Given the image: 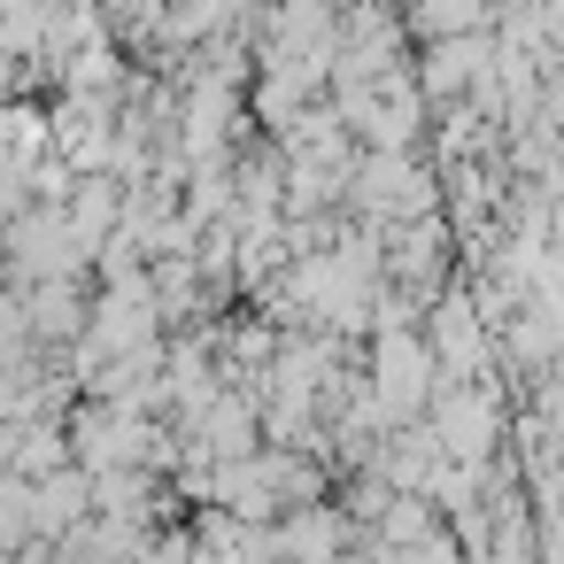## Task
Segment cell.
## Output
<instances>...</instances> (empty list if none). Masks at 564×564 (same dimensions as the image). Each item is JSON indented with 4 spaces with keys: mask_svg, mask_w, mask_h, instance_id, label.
Here are the masks:
<instances>
[{
    "mask_svg": "<svg viewBox=\"0 0 564 564\" xmlns=\"http://www.w3.org/2000/svg\"><path fill=\"white\" fill-rule=\"evenodd\" d=\"M487 24V0H417V32L425 40H464Z\"/></svg>",
    "mask_w": 564,
    "mask_h": 564,
    "instance_id": "obj_1",
    "label": "cell"
}]
</instances>
